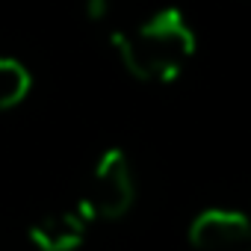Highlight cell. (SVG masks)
Instances as JSON below:
<instances>
[{"label":"cell","instance_id":"cell-1","mask_svg":"<svg viewBox=\"0 0 251 251\" xmlns=\"http://www.w3.org/2000/svg\"><path fill=\"white\" fill-rule=\"evenodd\" d=\"M112 48L130 77L175 83L198 53V36L180 9H160L130 30H115Z\"/></svg>","mask_w":251,"mask_h":251},{"label":"cell","instance_id":"cell-2","mask_svg":"<svg viewBox=\"0 0 251 251\" xmlns=\"http://www.w3.org/2000/svg\"><path fill=\"white\" fill-rule=\"evenodd\" d=\"M136 204V177L133 166L121 148H106L92 175L89 183L77 201V207L95 222H118L124 219Z\"/></svg>","mask_w":251,"mask_h":251},{"label":"cell","instance_id":"cell-3","mask_svg":"<svg viewBox=\"0 0 251 251\" xmlns=\"http://www.w3.org/2000/svg\"><path fill=\"white\" fill-rule=\"evenodd\" d=\"M192 251H251V216L230 207L195 213L186 233Z\"/></svg>","mask_w":251,"mask_h":251},{"label":"cell","instance_id":"cell-4","mask_svg":"<svg viewBox=\"0 0 251 251\" xmlns=\"http://www.w3.org/2000/svg\"><path fill=\"white\" fill-rule=\"evenodd\" d=\"M89 227H92V219L74 204V207L42 213L27 227V239L33 242L36 251H77L86 242Z\"/></svg>","mask_w":251,"mask_h":251},{"label":"cell","instance_id":"cell-5","mask_svg":"<svg viewBox=\"0 0 251 251\" xmlns=\"http://www.w3.org/2000/svg\"><path fill=\"white\" fill-rule=\"evenodd\" d=\"M30 92H33L30 68L15 56L0 53V112L18 109L30 98Z\"/></svg>","mask_w":251,"mask_h":251},{"label":"cell","instance_id":"cell-6","mask_svg":"<svg viewBox=\"0 0 251 251\" xmlns=\"http://www.w3.org/2000/svg\"><path fill=\"white\" fill-rule=\"evenodd\" d=\"M83 9H86V15L92 21H100L106 15V9H109V0H83Z\"/></svg>","mask_w":251,"mask_h":251}]
</instances>
